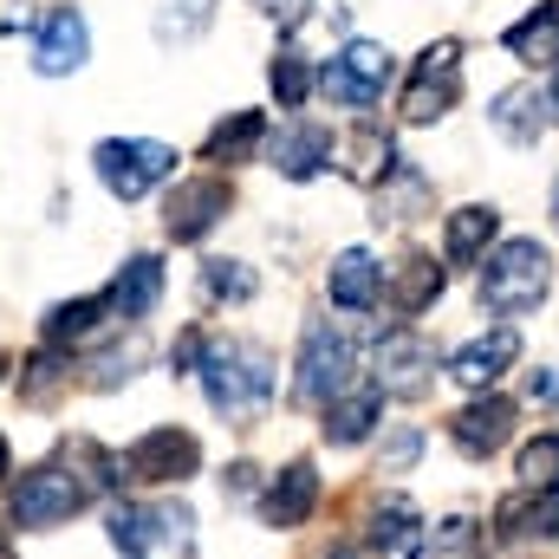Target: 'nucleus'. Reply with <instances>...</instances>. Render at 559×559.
I'll return each instance as SVG.
<instances>
[{
    "label": "nucleus",
    "instance_id": "f257e3e1",
    "mask_svg": "<svg viewBox=\"0 0 559 559\" xmlns=\"http://www.w3.org/2000/svg\"><path fill=\"white\" fill-rule=\"evenodd\" d=\"M547 286H554V254L540 241H508L481 267V299L495 312H527V306L547 299Z\"/></svg>",
    "mask_w": 559,
    "mask_h": 559
},
{
    "label": "nucleus",
    "instance_id": "f03ea898",
    "mask_svg": "<svg viewBox=\"0 0 559 559\" xmlns=\"http://www.w3.org/2000/svg\"><path fill=\"white\" fill-rule=\"evenodd\" d=\"M202 384H209V404L228 411V417H254L274 391V371L254 345H215L202 358Z\"/></svg>",
    "mask_w": 559,
    "mask_h": 559
},
{
    "label": "nucleus",
    "instance_id": "7ed1b4c3",
    "mask_svg": "<svg viewBox=\"0 0 559 559\" xmlns=\"http://www.w3.org/2000/svg\"><path fill=\"white\" fill-rule=\"evenodd\" d=\"M92 163H98V182L118 195V202H138L150 195L169 169H176V150L156 138H105L92 150Z\"/></svg>",
    "mask_w": 559,
    "mask_h": 559
},
{
    "label": "nucleus",
    "instance_id": "20e7f679",
    "mask_svg": "<svg viewBox=\"0 0 559 559\" xmlns=\"http://www.w3.org/2000/svg\"><path fill=\"white\" fill-rule=\"evenodd\" d=\"M384 85H391V52H384L378 39H352V46L319 72V92H325L332 105H345V111H371V105L384 98Z\"/></svg>",
    "mask_w": 559,
    "mask_h": 559
},
{
    "label": "nucleus",
    "instance_id": "39448f33",
    "mask_svg": "<svg viewBox=\"0 0 559 559\" xmlns=\"http://www.w3.org/2000/svg\"><path fill=\"white\" fill-rule=\"evenodd\" d=\"M462 92V39H436L404 85V124H436Z\"/></svg>",
    "mask_w": 559,
    "mask_h": 559
},
{
    "label": "nucleus",
    "instance_id": "423d86ee",
    "mask_svg": "<svg viewBox=\"0 0 559 559\" xmlns=\"http://www.w3.org/2000/svg\"><path fill=\"white\" fill-rule=\"evenodd\" d=\"M85 508V481L72 468H33L20 488H13V521L20 527H59Z\"/></svg>",
    "mask_w": 559,
    "mask_h": 559
},
{
    "label": "nucleus",
    "instance_id": "0eeeda50",
    "mask_svg": "<svg viewBox=\"0 0 559 559\" xmlns=\"http://www.w3.org/2000/svg\"><path fill=\"white\" fill-rule=\"evenodd\" d=\"M345 371H352V345L332 332V325H312L306 345H299V384H293V404H332L345 391Z\"/></svg>",
    "mask_w": 559,
    "mask_h": 559
},
{
    "label": "nucleus",
    "instance_id": "6e6552de",
    "mask_svg": "<svg viewBox=\"0 0 559 559\" xmlns=\"http://www.w3.org/2000/svg\"><path fill=\"white\" fill-rule=\"evenodd\" d=\"M228 202H235V189H228L222 176H189V182H176V195H169V209H163L169 241H202V235L228 215Z\"/></svg>",
    "mask_w": 559,
    "mask_h": 559
},
{
    "label": "nucleus",
    "instance_id": "1a4fd4ad",
    "mask_svg": "<svg viewBox=\"0 0 559 559\" xmlns=\"http://www.w3.org/2000/svg\"><path fill=\"white\" fill-rule=\"evenodd\" d=\"M85 52H92L85 13H79V7H52V13L39 20V39H33V72H39V79H66V72L85 66Z\"/></svg>",
    "mask_w": 559,
    "mask_h": 559
},
{
    "label": "nucleus",
    "instance_id": "9d476101",
    "mask_svg": "<svg viewBox=\"0 0 559 559\" xmlns=\"http://www.w3.org/2000/svg\"><path fill=\"white\" fill-rule=\"evenodd\" d=\"M195 462H202V449L189 429H150L124 455V481H182V475H195Z\"/></svg>",
    "mask_w": 559,
    "mask_h": 559
},
{
    "label": "nucleus",
    "instance_id": "9b49d317",
    "mask_svg": "<svg viewBox=\"0 0 559 559\" xmlns=\"http://www.w3.org/2000/svg\"><path fill=\"white\" fill-rule=\"evenodd\" d=\"M429 371H436V352L411 338V332H391L384 345H378V391H391V397H417L423 384H429Z\"/></svg>",
    "mask_w": 559,
    "mask_h": 559
},
{
    "label": "nucleus",
    "instance_id": "f8f14e48",
    "mask_svg": "<svg viewBox=\"0 0 559 559\" xmlns=\"http://www.w3.org/2000/svg\"><path fill=\"white\" fill-rule=\"evenodd\" d=\"M332 163H338L352 182H384V176L397 169V143H391L384 124H358V131L332 138Z\"/></svg>",
    "mask_w": 559,
    "mask_h": 559
},
{
    "label": "nucleus",
    "instance_id": "ddd939ff",
    "mask_svg": "<svg viewBox=\"0 0 559 559\" xmlns=\"http://www.w3.org/2000/svg\"><path fill=\"white\" fill-rule=\"evenodd\" d=\"M514 358H521V332H514V325H501V332H488V338H468V345L455 352L449 378H455V384H468V391H488Z\"/></svg>",
    "mask_w": 559,
    "mask_h": 559
},
{
    "label": "nucleus",
    "instance_id": "4468645a",
    "mask_svg": "<svg viewBox=\"0 0 559 559\" xmlns=\"http://www.w3.org/2000/svg\"><path fill=\"white\" fill-rule=\"evenodd\" d=\"M508 429H514V404L508 397H481V404H468L462 417L449 423V436H455L462 455H495L508 442Z\"/></svg>",
    "mask_w": 559,
    "mask_h": 559
},
{
    "label": "nucleus",
    "instance_id": "2eb2a0df",
    "mask_svg": "<svg viewBox=\"0 0 559 559\" xmlns=\"http://www.w3.org/2000/svg\"><path fill=\"white\" fill-rule=\"evenodd\" d=\"M325 286H332V306H345V312H371L384 299V274H378V261L365 248H345L332 261V280Z\"/></svg>",
    "mask_w": 559,
    "mask_h": 559
},
{
    "label": "nucleus",
    "instance_id": "dca6fc26",
    "mask_svg": "<svg viewBox=\"0 0 559 559\" xmlns=\"http://www.w3.org/2000/svg\"><path fill=\"white\" fill-rule=\"evenodd\" d=\"M312 501H319V475H312V462H286L280 481L267 488V501H261V514H267V527H299V521L312 514Z\"/></svg>",
    "mask_w": 559,
    "mask_h": 559
},
{
    "label": "nucleus",
    "instance_id": "f3484780",
    "mask_svg": "<svg viewBox=\"0 0 559 559\" xmlns=\"http://www.w3.org/2000/svg\"><path fill=\"white\" fill-rule=\"evenodd\" d=\"M495 527H501V540L508 547H534V540H554V527H559V508L547 501V495H514V501H501L495 508Z\"/></svg>",
    "mask_w": 559,
    "mask_h": 559
},
{
    "label": "nucleus",
    "instance_id": "a211bd4d",
    "mask_svg": "<svg viewBox=\"0 0 559 559\" xmlns=\"http://www.w3.org/2000/svg\"><path fill=\"white\" fill-rule=\"evenodd\" d=\"M501 46H508L521 66H559V7L540 0L527 20H514V26L501 33Z\"/></svg>",
    "mask_w": 559,
    "mask_h": 559
},
{
    "label": "nucleus",
    "instance_id": "6ab92c4d",
    "mask_svg": "<svg viewBox=\"0 0 559 559\" xmlns=\"http://www.w3.org/2000/svg\"><path fill=\"white\" fill-rule=\"evenodd\" d=\"M319 163H332V138H325L319 124H286V131L274 138V169H280V176L306 182Z\"/></svg>",
    "mask_w": 559,
    "mask_h": 559
},
{
    "label": "nucleus",
    "instance_id": "aec40b11",
    "mask_svg": "<svg viewBox=\"0 0 559 559\" xmlns=\"http://www.w3.org/2000/svg\"><path fill=\"white\" fill-rule=\"evenodd\" d=\"M436 293H442V267H436L429 254H404V261H397V274L384 280V299H391L404 319H411V312H423Z\"/></svg>",
    "mask_w": 559,
    "mask_h": 559
},
{
    "label": "nucleus",
    "instance_id": "412c9836",
    "mask_svg": "<svg viewBox=\"0 0 559 559\" xmlns=\"http://www.w3.org/2000/svg\"><path fill=\"white\" fill-rule=\"evenodd\" d=\"M371 554L378 559H417L423 554V527L411 501H391L378 521H371Z\"/></svg>",
    "mask_w": 559,
    "mask_h": 559
},
{
    "label": "nucleus",
    "instance_id": "4be33fe9",
    "mask_svg": "<svg viewBox=\"0 0 559 559\" xmlns=\"http://www.w3.org/2000/svg\"><path fill=\"white\" fill-rule=\"evenodd\" d=\"M495 209H481V202H468V209H455L449 215V228H442V254L449 261H475V254H488V241H495Z\"/></svg>",
    "mask_w": 559,
    "mask_h": 559
},
{
    "label": "nucleus",
    "instance_id": "5701e85b",
    "mask_svg": "<svg viewBox=\"0 0 559 559\" xmlns=\"http://www.w3.org/2000/svg\"><path fill=\"white\" fill-rule=\"evenodd\" d=\"M156 293H163V261H156V254H138V261H124V274L111 286V306H118L124 319H143V312L156 306Z\"/></svg>",
    "mask_w": 559,
    "mask_h": 559
},
{
    "label": "nucleus",
    "instance_id": "b1692460",
    "mask_svg": "<svg viewBox=\"0 0 559 559\" xmlns=\"http://www.w3.org/2000/svg\"><path fill=\"white\" fill-rule=\"evenodd\" d=\"M423 209H429V182H423V169L397 163V169L384 176V195H378V222H417Z\"/></svg>",
    "mask_w": 559,
    "mask_h": 559
},
{
    "label": "nucleus",
    "instance_id": "393cba45",
    "mask_svg": "<svg viewBox=\"0 0 559 559\" xmlns=\"http://www.w3.org/2000/svg\"><path fill=\"white\" fill-rule=\"evenodd\" d=\"M261 138H267V118L261 111H235L228 124L209 131V163H248L261 150Z\"/></svg>",
    "mask_w": 559,
    "mask_h": 559
},
{
    "label": "nucleus",
    "instance_id": "a878e982",
    "mask_svg": "<svg viewBox=\"0 0 559 559\" xmlns=\"http://www.w3.org/2000/svg\"><path fill=\"white\" fill-rule=\"evenodd\" d=\"M488 118H495V131H501V138H514V143H534L540 131H547V118H540V92H527V85L501 92Z\"/></svg>",
    "mask_w": 559,
    "mask_h": 559
},
{
    "label": "nucleus",
    "instance_id": "bb28decb",
    "mask_svg": "<svg viewBox=\"0 0 559 559\" xmlns=\"http://www.w3.org/2000/svg\"><path fill=\"white\" fill-rule=\"evenodd\" d=\"M371 423H378V391H352V397L325 404V436L332 442H365Z\"/></svg>",
    "mask_w": 559,
    "mask_h": 559
},
{
    "label": "nucleus",
    "instance_id": "cd10ccee",
    "mask_svg": "<svg viewBox=\"0 0 559 559\" xmlns=\"http://www.w3.org/2000/svg\"><path fill=\"white\" fill-rule=\"evenodd\" d=\"M105 306H111V299H72V306H52V312H46V338H52V345H59V338H92L98 319H105Z\"/></svg>",
    "mask_w": 559,
    "mask_h": 559
},
{
    "label": "nucleus",
    "instance_id": "c85d7f7f",
    "mask_svg": "<svg viewBox=\"0 0 559 559\" xmlns=\"http://www.w3.org/2000/svg\"><path fill=\"white\" fill-rule=\"evenodd\" d=\"M215 20V0H163V13H156V39H195L202 26Z\"/></svg>",
    "mask_w": 559,
    "mask_h": 559
},
{
    "label": "nucleus",
    "instance_id": "c756f323",
    "mask_svg": "<svg viewBox=\"0 0 559 559\" xmlns=\"http://www.w3.org/2000/svg\"><path fill=\"white\" fill-rule=\"evenodd\" d=\"M59 384H66V365H59V352H39V358H26V371H20V397H26V404H52V397H59Z\"/></svg>",
    "mask_w": 559,
    "mask_h": 559
},
{
    "label": "nucleus",
    "instance_id": "7c9ffc66",
    "mask_svg": "<svg viewBox=\"0 0 559 559\" xmlns=\"http://www.w3.org/2000/svg\"><path fill=\"white\" fill-rule=\"evenodd\" d=\"M521 481L540 495V488H559V436H540L521 449Z\"/></svg>",
    "mask_w": 559,
    "mask_h": 559
},
{
    "label": "nucleus",
    "instance_id": "2f4dec72",
    "mask_svg": "<svg viewBox=\"0 0 559 559\" xmlns=\"http://www.w3.org/2000/svg\"><path fill=\"white\" fill-rule=\"evenodd\" d=\"M267 79H274V98L286 105V111H299V105H306V92H312V72H306V59H299V52H280Z\"/></svg>",
    "mask_w": 559,
    "mask_h": 559
},
{
    "label": "nucleus",
    "instance_id": "473e14b6",
    "mask_svg": "<svg viewBox=\"0 0 559 559\" xmlns=\"http://www.w3.org/2000/svg\"><path fill=\"white\" fill-rule=\"evenodd\" d=\"M436 559H481V534H475V521H442L436 527Z\"/></svg>",
    "mask_w": 559,
    "mask_h": 559
},
{
    "label": "nucleus",
    "instance_id": "72a5a7b5",
    "mask_svg": "<svg viewBox=\"0 0 559 559\" xmlns=\"http://www.w3.org/2000/svg\"><path fill=\"white\" fill-rule=\"evenodd\" d=\"M209 293L215 299H254V274L241 261H209Z\"/></svg>",
    "mask_w": 559,
    "mask_h": 559
},
{
    "label": "nucleus",
    "instance_id": "f704fd0d",
    "mask_svg": "<svg viewBox=\"0 0 559 559\" xmlns=\"http://www.w3.org/2000/svg\"><path fill=\"white\" fill-rule=\"evenodd\" d=\"M417 449H423V436H417V429L391 436V449H384V468H411V462H417Z\"/></svg>",
    "mask_w": 559,
    "mask_h": 559
},
{
    "label": "nucleus",
    "instance_id": "c9c22d12",
    "mask_svg": "<svg viewBox=\"0 0 559 559\" xmlns=\"http://www.w3.org/2000/svg\"><path fill=\"white\" fill-rule=\"evenodd\" d=\"M527 397H534V404H559V378H554V371H534Z\"/></svg>",
    "mask_w": 559,
    "mask_h": 559
},
{
    "label": "nucleus",
    "instance_id": "e433bc0d",
    "mask_svg": "<svg viewBox=\"0 0 559 559\" xmlns=\"http://www.w3.org/2000/svg\"><path fill=\"white\" fill-rule=\"evenodd\" d=\"M267 13L286 20V26H299V13H306V0H267Z\"/></svg>",
    "mask_w": 559,
    "mask_h": 559
},
{
    "label": "nucleus",
    "instance_id": "4c0bfd02",
    "mask_svg": "<svg viewBox=\"0 0 559 559\" xmlns=\"http://www.w3.org/2000/svg\"><path fill=\"white\" fill-rule=\"evenodd\" d=\"M248 488H254V468H248V462H235V468H228V495H248Z\"/></svg>",
    "mask_w": 559,
    "mask_h": 559
},
{
    "label": "nucleus",
    "instance_id": "58836bf2",
    "mask_svg": "<svg viewBox=\"0 0 559 559\" xmlns=\"http://www.w3.org/2000/svg\"><path fill=\"white\" fill-rule=\"evenodd\" d=\"M547 111L559 118V66H554V92H547Z\"/></svg>",
    "mask_w": 559,
    "mask_h": 559
},
{
    "label": "nucleus",
    "instance_id": "ea45409f",
    "mask_svg": "<svg viewBox=\"0 0 559 559\" xmlns=\"http://www.w3.org/2000/svg\"><path fill=\"white\" fill-rule=\"evenodd\" d=\"M0 559H13V554H7V527H0Z\"/></svg>",
    "mask_w": 559,
    "mask_h": 559
},
{
    "label": "nucleus",
    "instance_id": "a19ab883",
    "mask_svg": "<svg viewBox=\"0 0 559 559\" xmlns=\"http://www.w3.org/2000/svg\"><path fill=\"white\" fill-rule=\"evenodd\" d=\"M0 475H7V442H0Z\"/></svg>",
    "mask_w": 559,
    "mask_h": 559
},
{
    "label": "nucleus",
    "instance_id": "79ce46f5",
    "mask_svg": "<svg viewBox=\"0 0 559 559\" xmlns=\"http://www.w3.org/2000/svg\"><path fill=\"white\" fill-rule=\"evenodd\" d=\"M554 222H559V182H554Z\"/></svg>",
    "mask_w": 559,
    "mask_h": 559
},
{
    "label": "nucleus",
    "instance_id": "37998d69",
    "mask_svg": "<svg viewBox=\"0 0 559 559\" xmlns=\"http://www.w3.org/2000/svg\"><path fill=\"white\" fill-rule=\"evenodd\" d=\"M332 559H352V554H332Z\"/></svg>",
    "mask_w": 559,
    "mask_h": 559
}]
</instances>
